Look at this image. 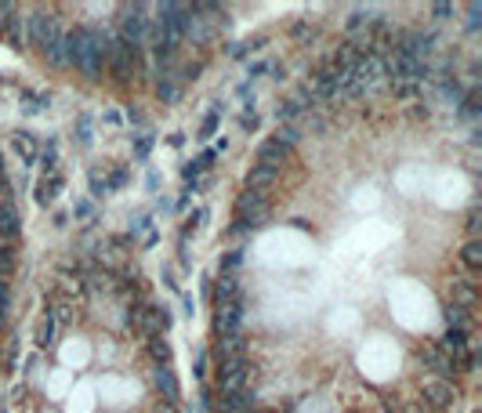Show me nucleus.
<instances>
[{
  "label": "nucleus",
  "instance_id": "obj_40",
  "mask_svg": "<svg viewBox=\"0 0 482 413\" xmlns=\"http://www.w3.org/2000/svg\"><path fill=\"white\" fill-rule=\"evenodd\" d=\"M149 149H153V135H138V142H134V156H138V160H145Z\"/></svg>",
  "mask_w": 482,
  "mask_h": 413
},
{
  "label": "nucleus",
  "instance_id": "obj_36",
  "mask_svg": "<svg viewBox=\"0 0 482 413\" xmlns=\"http://www.w3.org/2000/svg\"><path fill=\"white\" fill-rule=\"evenodd\" d=\"M131 181V174H127V167H116L109 178H105V185H109V193H116V188H124Z\"/></svg>",
  "mask_w": 482,
  "mask_h": 413
},
{
  "label": "nucleus",
  "instance_id": "obj_48",
  "mask_svg": "<svg viewBox=\"0 0 482 413\" xmlns=\"http://www.w3.org/2000/svg\"><path fill=\"white\" fill-rule=\"evenodd\" d=\"M145 185H149V193H156V188H160V171H149Z\"/></svg>",
  "mask_w": 482,
  "mask_h": 413
},
{
  "label": "nucleus",
  "instance_id": "obj_3",
  "mask_svg": "<svg viewBox=\"0 0 482 413\" xmlns=\"http://www.w3.org/2000/svg\"><path fill=\"white\" fill-rule=\"evenodd\" d=\"M247 359L239 356V359H229V363H218V392H222V399H229V395H236V392H243V385H247Z\"/></svg>",
  "mask_w": 482,
  "mask_h": 413
},
{
  "label": "nucleus",
  "instance_id": "obj_37",
  "mask_svg": "<svg viewBox=\"0 0 482 413\" xmlns=\"http://www.w3.org/2000/svg\"><path fill=\"white\" fill-rule=\"evenodd\" d=\"M258 127H261V116H258L254 109H247L243 116H239V131H247V135H254Z\"/></svg>",
  "mask_w": 482,
  "mask_h": 413
},
{
  "label": "nucleus",
  "instance_id": "obj_6",
  "mask_svg": "<svg viewBox=\"0 0 482 413\" xmlns=\"http://www.w3.org/2000/svg\"><path fill=\"white\" fill-rule=\"evenodd\" d=\"M420 395H425V406H428V409H435V413H442V409H449V406L457 402V388H454V380H435V377H432Z\"/></svg>",
  "mask_w": 482,
  "mask_h": 413
},
{
  "label": "nucleus",
  "instance_id": "obj_13",
  "mask_svg": "<svg viewBox=\"0 0 482 413\" xmlns=\"http://www.w3.org/2000/svg\"><path fill=\"white\" fill-rule=\"evenodd\" d=\"M153 380H156V392L163 395V402H178V377H174V370L171 366H156L153 370Z\"/></svg>",
  "mask_w": 482,
  "mask_h": 413
},
{
  "label": "nucleus",
  "instance_id": "obj_45",
  "mask_svg": "<svg viewBox=\"0 0 482 413\" xmlns=\"http://www.w3.org/2000/svg\"><path fill=\"white\" fill-rule=\"evenodd\" d=\"M160 279H163V287H167V290H178V279H174V268H171V265H163Z\"/></svg>",
  "mask_w": 482,
  "mask_h": 413
},
{
  "label": "nucleus",
  "instance_id": "obj_14",
  "mask_svg": "<svg viewBox=\"0 0 482 413\" xmlns=\"http://www.w3.org/2000/svg\"><path fill=\"white\" fill-rule=\"evenodd\" d=\"M0 236L4 239H15V236H22V217H18V207L15 203H0Z\"/></svg>",
  "mask_w": 482,
  "mask_h": 413
},
{
  "label": "nucleus",
  "instance_id": "obj_43",
  "mask_svg": "<svg viewBox=\"0 0 482 413\" xmlns=\"http://www.w3.org/2000/svg\"><path fill=\"white\" fill-rule=\"evenodd\" d=\"M442 94H446V98H461V84L446 77V80H442Z\"/></svg>",
  "mask_w": 482,
  "mask_h": 413
},
{
  "label": "nucleus",
  "instance_id": "obj_35",
  "mask_svg": "<svg viewBox=\"0 0 482 413\" xmlns=\"http://www.w3.org/2000/svg\"><path fill=\"white\" fill-rule=\"evenodd\" d=\"M261 44H265L261 37H254V40H247V44H232L229 55H232V58H247L251 51H261Z\"/></svg>",
  "mask_w": 482,
  "mask_h": 413
},
{
  "label": "nucleus",
  "instance_id": "obj_23",
  "mask_svg": "<svg viewBox=\"0 0 482 413\" xmlns=\"http://www.w3.org/2000/svg\"><path fill=\"white\" fill-rule=\"evenodd\" d=\"M73 138H76V145H91L95 142V135H91V113H80L76 116V131H73Z\"/></svg>",
  "mask_w": 482,
  "mask_h": 413
},
{
  "label": "nucleus",
  "instance_id": "obj_25",
  "mask_svg": "<svg viewBox=\"0 0 482 413\" xmlns=\"http://www.w3.org/2000/svg\"><path fill=\"white\" fill-rule=\"evenodd\" d=\"M272 138H276L280 145H287V149H294V145L301 142V127H297V123H283V127H280V131H276Z\"/></svg>",
  "mask_w": 482,
  "mask_h": 413
},
{
  "label": "nucleus",
  "instance_id": "obj_50",
  "mask_svg": "<svg viewBox=\"0 0 482 413\" xmlns=\"http://www.w3.org/2000/svg\"><path fill=\"white\" fill-rule=\"evenodd\" d=\"M127 120H131V123H138V127H145V116H142L134 106H127Z\"/></svg>",
  "mask_w": 482,
  "mask_h": 413
},
{
  "label": "nucleus",
  "instance_id": "obj_15",
  "mask_svg": "<svg viewBox=\"0 0 482 413\" xmlns=\"http://www.w3.org/2000/svg\"><path fill=\"white\" fill-rule=\"evenodd\" d=\"M11 149L18 152V160H22V164H33V160H37V152H40V145H37V135H33V131H18V135L11 138Z\"/></svg>",
  "mask_w": 482,
  "mask_h": 413
},
{
  "label": "nucleus",
  "instance_id": "obj_42",
  "mask_svg": "<svg viewBox=\"0 0 482 413\" xmlns=\"http://www.w3.org/2000/svg\"><path fill=\"white\" fill-rule=\"evenodd\" d=\"M214 156H218L214 149H203V152L196 156V167H200V171H207V167H214Z\"/></svg>",
  "mask_w": 482,
  "mask_h": 413
},
{
  "label": "nucleus",
  "instance_id": "obj_33",
  "mask_svg": "<svg viewBox=\"0 0 482 413\" xmlns=\"http://www.w3.org/2000/svg\"><path fill=\"white\" fill-rule=\"evenodd\" d=\"M156 94H160L163 102H174V98H178V84H174V73H167V77L156 84Z\"/></svg>",
  "mask_w": 482,
  "mask_h": 413
},
{
  "label": "nucleus",
  "instance_id": "obj_22",
  "mask_svg": "<svg viewBox=\"0 0 482 413\" xmlns=\"http://www.w3.org/2000/svg\"><path fill=\"white\" fill-rule=\"evenodd\" d=\"M0 37H8V44H11V47H22L25 33H22V15H18V11H11V15H8L4 29H0Z\"/></svg>",
  "mask_w": 482,
  "mask_h": 413
},
{
  "label": "nucleus",
  "instance_id": "obj_28",
  "mask_svg": "<svg viewBox=\"0 0 482 413\" xmlns=\"http://www.w3.org/2000/svg\"><path fill=\"white\" fill-rule=\"evenodd\" d=\"M22 102H25V113L33 116V113H44L51 102H47V94H33V91H22Z\"/></svg>",
  "mask_w": 482,
  "mask_h": 413
},
{
  "label": "nucleus",
  "instance_id": "obj_9",
  "mask_svg": "<svg viewBox=\"0 0 482 413\" xmlns=\"http://www.w3.org/2000/svg\"><path fill=\"white\" fill-rule=\"evenodd\" d=\"M287 160H290V149H287V145H280L276 138H265V142L258 145V164H261V167L280 171Z\"/></svg>",
  "mask_w": 482,
  "mask_h": 413
},
{
  "label": "nucleus",
  "instance_id": "obj_30",
  "mask_svg": "<svg viewBox=\"0 0 482 413\" xmlns=\"http://www.w3.org/2000/svg\"><path fill=\"white\" fill-rule=\"evenodd\" d=\"M243 258H247L243 247H232V250H225V254H222V272H236L239 265H243Z\"/></svg>",
  "mask_w": 482,
  "mask_h": 413
},
{
  "label": "nucleus",
  "instance_id": "obj_44",
  "mask_svg": "<svg viewBox=\"0 0 482 413\" xmlns=\"http://www.w3.org/2000/svg\"><path fill=\"white\" fill-rule=\"evenodd\" d=\"M73 214H76V217H91V214H95V203H91V200H80V203L73 207Z\"/></svg>",
  "mask_w": 482,
  "mask_h": 413
},
{
  "label": "nucleus",
  "instance_id": "obj_34",
  "mask_svg": "<svg viewBox=\"0 0 482 413\" xmlns=\"http://www.w3.org/2000/svg\"><path fill=\"white\" fill-rule=\"evenodd\" d=\"M11 268H15V247L0 243V276H11Z\"/></svg>",
  "mask_w": 482,
  "mask_h": 413
},
{
  "label": "nucleus",
  "instance_id": "obj_57",
  "mask_svg": "<svg viewBox=\"0 0 482 413\" xmlns=\"http://www.w3.org/2000/svg\"><path fill=\"white\" fill-rule=\"evenodd\" d=\"M417 413H425V409H417Z\"/></svg>",
  "mask_w": 482,
  "mask_h": 413
},
{
  "label": "nucleus",
  "instance_id": "obj_10",
  "mask_svg": "<svg viewBox=\"0 0 482 413\" xmlns=\"http://www.w3.org/2000/svg\"><path fill=\"white\" fill-rule=\"evenodd\" d=\"M420 363H425V370L435 373V380H454V363H449L439 348H420Z\"/></svg>",
  "mask_w": 482,
  "mask_h": 413
},
{
  "label": "nucleus",
  "instance_id": "obj_19",
  "mask_svg": "<svg viewBox=\"0 0 482 413\" xmlns=\"http://www.w3.org/2000/svg\"><path fill=\"white\" fill-rule=\"evenodd\" d=\"M145 348H149V356H153V363H156V366H171V363H174V352H171V344H167V337H163V334L149 337V341H145Z\"/></svg>",
  "mask_w": 482,
  "mask_h": 413
},
{
  "label": "nucleus",
  "instance_id": "obj_38",
  "mask_svg": "<svg viewBox=\"0 0 482 413\" xmlns=\"http://www.w3.org/2000/svg\"><path fill=\"white\" fill-rule=\"evenodd\" d=\"M367 22H370V15H367V11H352V15H348V22H345V29H348V33H359V29H363Z\"/></svg>",
  "mask_w": 482,
  "mask_h": 413
},
{
  "label": "nucleus",
  "instance_id": "obj_11",
  "mask_svg": "<svg viewBox=\"0 0 482 413\" xmlns=\"http://www.w3.org/2000/svg\"><path fill=\"white\" fill-rule=\"evenodd\" d=\"M44 55H47L51 66H69V33H62V26L54 29V37L47 40Z\"/></svg>",
  "mask_w": 482,
  "mask_h": 413
},
{
  "label": "nucleus",
  "instance_id": "obj_53",
  "mask_svg": "<svg viewBox=\"0 0 482 413\" xmlns=\"http://www.w3.org/2000/svg\"><path fill=\"white\" fill-rule=\"evenodd\" d=\"M468 232H471V236H475V232H478V214H475V210H471V214H468Z\"/></svg>",
  "mask_w": 482,
  "mask_h": 413
},
{
  "label": "nucleus",
  "instance_id": "obj_12",
  "mask_svg": "<svg viewBox=\"0 0 482 413\" xmlns=\"http://www.w3.org/2000/svg\"><path fill=\"white\" fill-rule=\"evenodd\" d=\"M62 185H66V178H62V174H54V178H40V181H37V193H33L37 207H51V203L58 200V193H62Z\"/></svg>",
  "mask_w": 482,
  "mask_h": 413
},
{
  "label": "nucleus",
  "instance_id": "obj_2",
  "mask_svg": "<svg viewBox=\"0 0 482 413\" xmlns=\"http://www.w3.org/2000/svg\"><path fill=\"white\" fill-rule=\"evenodd\" d=\"M268 217V200L261 193H251V188H243V193L236 196V225H243L247 232L261 229Z\"/></svg>",
  "mask_w": 482,
  "mask_h": 413
},
{
  "label": "nucleus",
  "instance_id": "obj_51",
  "mask_svg": "<svg viewBox=\"0 0 482 413\" xmlns=\"http://www.w3.org/2000/svg\"><path fill=\"white\" fill-rule=\"evenodd\" d=\"M182 312H185V315H196V305H193L189 294H182Z\"/></svg>",
  "mask_w": 482,
  "mask_h": 413
},
{
  "label": "nucleus",
  "instance_id": "obj_32",
  "mask_svg": "<svg viewBox=\"0 0 482 413\" xmlns=\"http://www.w3.org/2000/svg\"><path fill=\"white\" fill-rule=\"evenodd\" d=\"M218 120H222V113H218V109H214V113H207V116H203V123H200V135H196V138H200V142H207L210 135L218 131Z\"/></svg>",
  "mask_w": 482,
  "mask_h": 413
},
{
  "label": "nucleus",
  "instance_id": "obj_24",
  "mask_svg": "<svg viewBox=\"0 0 482 413\" xmlns=\"http://www.w3.org/2000/svg\"><path fill=\"white\" fill-rule=\"evenodd\" d=\"M47 344H54V315L51 312L44 315L40 327H37V348H47Z\"/></svg>",
  "mask_w": 482,
  "mask_h": 413
},
{
  "label": "nucleus",
  "instance_id": "obj_16",
  "mask_svg": "<svg viewBox=\"0 0 482 413\" xmlns=\"http://www.w3.org/2000/svg\"><path fill=\"white\" fill-rule=\"evenodd\" d=\"M449 301L454 305H461V308H475V279H454V287H449Z\"/></svg>",
  "mask_w": 482,
  "mask_h": 413
},
{
  "label": "nucleus",
  "instance_id": "obj_52",
  "mask_svg": "<svg viewBox=\"0 0 482 413\" xmlns=\"http://www.w3.org/2000/svg\"><path fill=\"white\" fill-rule=\"evenodd\" d=\"M265 69H268V66H265V62H254V66H251V69H247V77H251V80H254V77H261V73H265Z\"/></svg>",
  "mask_w": 482,
  "mask_h": 413
},
{
  "label": "nucleus",
  "instance_id": "obj_8",
  "mask_svg": "<svg viewBox=\"0 0 482 413\" xmlns=\"http://www.w3.org/2000/svg\"><path fill=\"white\" fill-rule=\"evenodd\" d=\"M29 22V44H33V47H47V40L54 37V29H58V22L51 18V15H44V11H37V15H29L25 18Z\"/></svg>",
  "mask_w": 482,
  "mask_h": 413
},
{
  "label": "nucleus",
  "instance_id": "obj_27",
  "mask_svg": "<svg viewBox=\"0 0 482 413\" xmlns=\"http://www.w3.org/2000/svg\"><path fill=\"white\" fill-rule=\"evenodd\" d=\"M203 221H207V207H196V210L185 217V225H182V243H189V236L203 225Z\"/></svg>",
  "mask_w": 482,
  "mask_h": 413
},
{
  "label": "nucleus",
  "instance_id": "obj_41",
  "mask_svg": "<svg viewBox=\"0 0 482 413\" xmlns=\"http://www.w3.org/2000/svg\"><path fill=\"white\" fill-rule=\"evenodd\" d=\"M138 232H153V217H149V214H142L134 225H131V239H134Z\"/></svg>",
  "mask_w": 482,
  "mask_h": 413
},
{
  "label": "nucleus",
  "instance_id": "obj_1",
  "mask_svg": "<svg viewBox=\"0 0 482 413\" xmlns=\"http://www.w3.org/2000/svg\"><path fill=\"white\" fill-rule=\"evenodd\" d=\"M109 37L102 29H91V26H76L69 33V66H76L84 77L98 80L102 77V66H105V55H109Z\"/></svg>",
  "mask_w": 482,
  "mask_h": 413
},
{
  "label": "nucleus",
  "instance_id": "obj_46",
  "mask_svg": "<svg viewBox=\"0 0 482 413\" xmlns=\"http://www.w3.org/2000/svg\"><path fill=\"white\" fill-rule=\"evenodd\" d=\"M396 94H399V98H413V94H417V84H396Z\"/></svg>",
  "mask_w": 482,
  "mask_h": 413
},
{
  "label": "nucleus",
  "instance_id": "obj_47",
  "mask_svg": "<svg viewBox=\"0 0 482 413\" xmlns=\"http://www.w3.org/2000/svg\"><path fill=\"white\" fill-rule=\"evenodd\" d=\"M193 370H196V377H207V352L196 356V366H193Z\"/></svg>",
  "mask_w": 482,
  "mask_h": 413
},
{
  "label": "nucleus",
  "instance_id": "obj_7",
  "mask_svg": "<svg viewBox=\"0 0 482 413\" xmlns=\"http://www.w3.org/2000/svg\"><path fill=\"white\" fill-rule=\"evenodd\" d=\"M247 352V337H243V330H232V334H222L218 341H214V359L218 363H229V359H239Z\"/></svg>",
  "mask_w": 482,
  "mask_h": 413
},
{
  "label": "nucleus",
  "instance_id": "obj_4",
  "mask_svg": "<svg viewBox=\"0 0 482 413\" xmlns=\"http://www.w3.org/2000/svg\"><path fill=\"white\" fill-rule=\"evenodd\" d=\"M149 8L145 4H127L124 8V22H120V26H124V33H120V37H124L127 44H134V47H142L145 44V33H149Z\"/></svg>",
  "mask_w": 482,
  "mask_h": 413
},
{
  "label": "nucleus",
  "instance_id": "obj_21",
  "mask_svg": "<svg viewBox=\"0 0 482 413\" xmlns=\"http://www.w3.org/2000/svg\"><path fill=\"white\" fill-rule=\"evenodd\" d=\"M461 261H464V268H468L471 276L482 268V243H478V239H468V243L461 247Z\"/></svg>",
  "mask_w": 482,
  "mask_h": 413
},
{
  "label": "nucleus",
  "instance_id": "obj_29",
  "mask_svg": "<svg viewBox=\"0 0 482 413\" xmlns=\"http://www.w3.org/2000/svg\"><path fill=\"white\" fill-rule=\"evenodd\" d=\"M87 185H91V196H95V200L109 196V185H105V174H102L98 167H91V174H87Z\"/></svg>",
  "mask_w": 482,
  "mask_h": 413
},
{
  "label": "nucleus",
  "instance_id": "obj_17",
  "mask_svg": "<svg viewBox=\"0 0 482 413\" xmlns=\"http://www.w3.org/2000/svg\"><path fill=\"white\" fill-rule=\"evenodd\" d=\"M232 298H239V272H222L214 283V305L232 301Z\"/></svg>",
  "mask_w": 482,
  "mask_h": 413
},
{
  "label": "nucleus",
  "instance_id": "obj_39",
  "mask_svg": "<svg viewBox=\"0 0 482 413\" xmlns=\"http://www.w3.org/2000/svg\"><path fill=\"white\" fill-rule=\"evenodd\" d=\"M475 113H478V94L468 91L464 98H461V116H475Z\"/></svg>",
  "mask_w": 482,
  "mask_h": 413
},
{
  "label": "nucleus",
  "instance_id": "obj_56",
  "mask_svg": "<svg viewBox=\"0 0 482 413\" xmlns=\"http://www.w3.org/2000/svg\"><path fill=\"white\" fill-rule=\"evenodd\" d=\"M0 319H4V308H0Z\"/></svg>",
  "mask_w": 482,
  "mask_h": 413
},
{
  "label": "nucleus",
  "instance_id": "obj_18",
  "mask_svg": "<svg viewBox=\"0 0 482 413\" xmlns=\"http://www.w3.org/2000/svg\"><path fill=\"white\" fill-rule=\"evenodd\" d=\"M276 174H280V171H272V167H261V164H254V167H251V174H247V188H251V193H261V196H265V188H272Z\"/></svg>",
  "mask_w": 482,
  "mask_h": 413
},
{
  "label": "nucleus",
  "instance_id": "obj_54",
  "mask_svg": "<svg viewBox=\"0 0 482 413\" xmlns=\"http://www.w3.org/2000/svg\"><path fill=\"white\" fill-rule=\"evenodd\" d=\"M0 308H8V283L0 279Z\"/></svg>",
  "mask_w": 482,
  "mask_h": 413
},
{
  "label": "nucleus",
  "instance_id": "obj_49",
  "mask_svg": "<svg viewBox=\"0 0 482 413\" xmlns=\"http://www.w3.org/2000/svg\"><path fill=\"white\" fill-rule=\"evenodd\" d=\"M432 15H435V18H446V15H454V4H435V8H432Z\"/></svg>",
  "mask_w": 482,
  "mask_h": 413
},
{
  "label": "nucleus",
  "instance_id": "obj_20",
  "mask_svg": "<svg viewBox=\"0 0 482 413\" xmlns=\"http://www.w3.org/2000/svg\"><path fill=\"white\" fill-rule=\"evenodd\" d=\"M442 315H446V327L449 330H468V323H471V312L461 308V305H454V301L442 308Z\"/></svg>",
  "mask_w": 482,
  "mask_h": 413
},
{
  "label": "nucleus",
  "instance_id": "obj_55",
  "mask_svg": "<svg viewBox=\"0 0 482 413\" xmlns=\"http://www.w3.org/2000/svg\"><path fill=\"white\" fill-rule=\"evenodd\" d=\"M156 413H178V406H174V402H160Z\"/></svg>",
  "mask_w": 482,
  "mask_h": 413
},
{
  "label": "nucleus",
  "instance_id": "obj_31",
  "mask_svg": "<svg viewBox=\"0 0 482 413\" xmlns=\"http://www.w3.org/2000/svg\"><path fill=\"white\" fill-rule=\"evenodd\" d=\"M301 113H305V106H301V102H297V98H290V102H283V106H280V109H276V116H280V120H283V123H294V120H297V116H301Z\"/></svg>",
  "mask_w": 482,
  "mask_h": 413
},
{
  "label": "nucleus",
  "instance_id": "obj_5",
  "mask_svg": "<svg viewBox=\"0 0 482 413\" xmlns=\"http://www.w3.org/2000/svg\"><path fill=\"white\" fill-rule=\"evenodd\" d=\"M243 298H232V301H222L218 308H214V334L222 337V334H232V330H239L243 327Z\"/></svg>",
  "mask_w": 482,
  "mask_h": 413
},
{
  "label": "nucleus",
  "instance_id": "obj_26",
  "mask_svg": "<svg viewBox=\"0 0 482 413\" xmlns=\"http://www.w3.org/2000/svg\"><path fill=\"white\" fill-rule=\"evenodd\" d=\"M153 327H156V334H167L174 327V315L167 305H153Z\"/></svg>",
  "mask_w": 482,
  "mask_h": 413
}]
</instances>
